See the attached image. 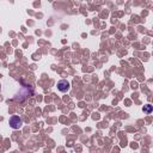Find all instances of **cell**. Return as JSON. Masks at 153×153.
<instances>
[{
  "mask_svg": "<svg viewBox=\"0 0 153 153\" xmlns=\"http://www.w3.org/2000/svg\"><path fill=\"white\" fill-rule=\"evenodd\" d=\"M8 123H10V126L13 129H19L22 127V124H23V121L19 118V116H12L10 118V122Z\"/></svg>",
  "mask_w": 153,
  "mask_h": 153,
  "instance_id": "obj_1",
  "label": "cell"
},
{
  "mask_svg": "<svg viewBox=\"0 0 153 153\" xmlns=\"http://www.w3.org/2000/svg\"><path fill=\"white\" fill-rule=\"evenodd\" d=\"M69 88H71V84H69L67 80L62 79V80H60V81L57 82V90H59V91H61V92H67Z\"/></svg>",
  "mask_w": 153,
  "mask_h": 153,
  "instance_id": "obj_2",
  "label": "cell"
}]
</instances>
